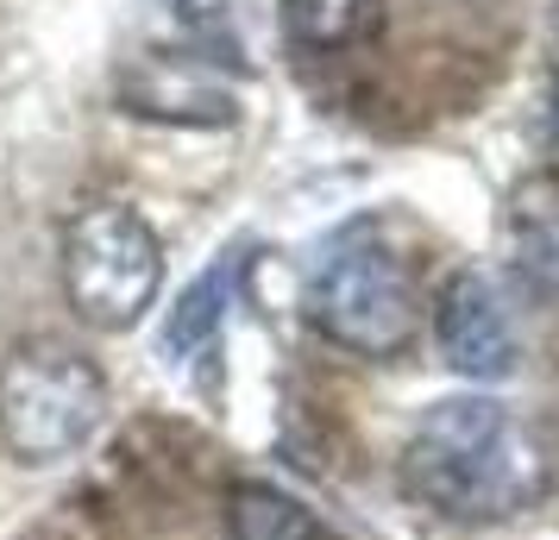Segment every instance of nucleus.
I'll list each match as a JSON object with an SVG mask.
<instances>
[{
    "mask_svg": "<svg viewBox=\"0 0 559 540\" xmlns=\"http://www.w3.org/2000/svg\"><path fill=\"white\" fill-rule=\"evenodd\" d=\"M403 484L428 509L459 521H497L528 509L547 490V459L503 403L490 396H453L433 403L403 446Z\"/></svg>",
    "mask_w": 559,
    "mask_h": 540,
    "instance_id": "obj_1",
    "label": "nucleus"
},
{
    "mask_svg": "<svg viewBox=\"0 0 559 540\" xmlns=\"http://www.w3.org/2000/svg\"><path fill=\"white\" fill-rule=\"evenodd\" d=\"M107 415V377L70 339H20L0 359V446L20 465H57Z\"/></svg>",
    "mask_w": 559,
    "mask_h": 540,
    "instance_id": "obj_2",
    "label": "nucleus"
},
{
    "mask_svg": "<svg viewBox=\"0 0 559 540\" xmlns=\"http://www.w3.org/2000/svg\"><path fill=\"white\" fill-rule=\"evenodd\" d=\"M308 321L358 359H396L421 334V296L408 264L371 232H346L308 277Z\"/></svg>",
    "mask_w": 559,
    "mask_h": 540,
    "instance_id": "obj_3",
    "label": "nucleus"
},
{
    "mask_svg": "<svg viewBox=\"0 0 559 540\" xmlns=\"http://www.w3.org/2000/svg\"><path fill=\"white\" fill-rule=\"evenodd\" d=\"M164 289V239L152 232L145 214L127 202H88L63 227V296L70 309L102 327L127 334L152 314Z\"/></svg>",
    "mask_w": 559,
    "mask_h": 540,
    "instance_id": "obj_4",
    "label": "nucleus"
},
{
    "mask_svg": "<svg viewBox=\"0 0 559 540\" xmlns=\"http://www.w3.org/2000/svg\"><path fill=\"white\" fill-rule=\"evenodd\" d=\"M433 339L440 359L472 384H503L515 371V321L484 271H459L433 302Z\"/></svg>",
    "mask_w": 559,
    "mask_h": 540,
    "instance_id": "obj_5",
    "label": "nucleus"
},
{
    "mask_svg": "<svg viewBox=\"0 0 559 540\" xmlns=\"http://www.w3.org/2000/svg\"><path fill=\"white\" fill-rule=\"evenodd\" d=\"M120 101L145 120H182V127H227L239 101L233 88L202 57H177V51H152L120 70Z\"/></svg>",
    "mask_w": 559,
    "mask_h": 540,
    "instance_id": "obj_6",
    "label": "nucleus"
},
{
    "mask_svg": "<svg viewBox=\"0 0 559 540\" xmlns=\"http://www.w3.org/2000/svg\"><path fill=\"white\" fill-rule=\"evenodd\" d=\"M509 245L528 284L559 289V170H534L509 195Z\"/></svg>",
    "mask_w": 559,
    "mask_h": 540,
    "instance_id": "obj_7",
    "label": "nucleus"
},
{
    "mask_svg": "<svg viewBox=\"0 0 559 540\" xmlns=\"http://www.w3.org/2000/svg\"><path fill=\"white\" fill-rule=\"evenodd\" d=\"M227 535L233 540H340L314 509H302L277 484H239L227 496Z\"/></svg>",
    "mask_w": 559,
    "mask_h": 540,
    "instance_id": "obj_8",
    "label": "nucleus"
},
{
    "mask_svg": "<svg viewBox=\"0 0 559 540\" xmlns=\"http://www.w3.org/2000/svg\"><path fill=\"white\" fill-rule=\"evenodd\" d=\"M383 0H283V26L308 51H346L358 38H371Z\"/></svg>",
    "mask_w": 559,
    "mask_h": 540,
    "instance_id": "obj_9",
    "label": "nucleus"
},
{
    "mask_svg": "<svg viewBox=\"0 0 559 540\" xmlns=\"http://www.w3.org/2000/svg\"><path fill=\"white\" fill-rule=\"evenodd\" d=\"M227 284H233V264H214L207 277H195V284L182 289L177 314H170V327H164V352H189V346H202V339L221 327Z\"/></svg>",
    "mask_w": 559,
    "mask_h": 540,
    "instance_id": "obj_10",
    "label": "nucleus"
},
{
    "mask_svg": "<svg viewBox=\"0 0 559 540\" xmlns=\"http://www.w3.org/2000/svg\"><path fill=\"white\" fill-rule=\"evenodd\" d=\"M554 127H559V76H554Z\"/></svg>",
    "mask_w": 559,
    "mask_h": 540,
    "instance_id": "obj_11",
    "label": "nucleus"
}]
</instances>
